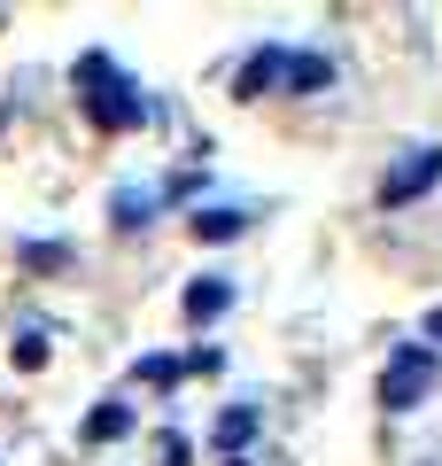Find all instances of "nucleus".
<instances>
[{
	"label": "nucleus",
	"mask_w": 442,
	"mask_h": 466,
	"mask_svg": "<svg viewBox=\"0 0 442 466\" xmlns=\"http://www.w3.org/2000/svg\"><path fill=\"white\" fill-rule=\"evenodd\" d=\"M195 233H210V241H226V233H241V210H202Z\"/></svg>",
	"instance_id": "6"
},
{
	"label": "nucleus",
	"mask_w": 442,
	"mask_h": 466,
	"mask_svg": "<svg viewBox=\"0 0 442 466\" xmlns=\"http://www.w3.org/2000/svg\"><path fill=\"white\" fill-rule=\"evenodd\" d=\"M427 334H435V342H442V311H435V319H427Z\"/></svg>",
	"instance_id": "7"
},
{
	"label": "nucleus",
	"mask_w": 442,
	"mask_h": 466,
	"mask_svg": "<svg viewBox=\"0 0 442 466\" xmlns=\"http://www.w3.org/2000/svg\"><path fill=\"white\" fill-rule=\"evenodd\" d=\"M427 389H435V350H404V358L380 373V404H388V412H411Z\"/></svg>",
	"instance_id": "2"
},
{
	"label": "nucleus",
	"mask_w": 442,
	"mask_h": 466,
	"mask_svg": "<svg viewBox=\"0 0 442 466\" xmlns=\"http://www.w3.org/2000/svg\"><path fill=\"white\" fill-rule=\"evenodd\" d=\"M85 86H101V94H85V109H94L101 125H109V133H125V125H140V116H147V101L132 94L125 78H109V63H101V55L85 63Z\"/></svg>",
	"instance_id": "1"
},
{
	"label": "nucleus",
	"mask_w": 442,
	"mask_h": 466,
	"mask_svg": "<svg viewBox=\"0 0 442 466\" xmlns=\"http://www.w3.org/2000/svg\"><path fill=\"white\" fill-rule=\"evenodd\" d=\"M226 303H233V288H226V280H210V288L195 280V288H186V319H217Z\"/></svg>",
	"instance_id": "5"
},
{
	"label": "nucleus",
	"mask_w": 442,
	"mask_h": 466,
	"mask_svg": "<svg viewBox=\"0 0 442 466\" xmlns=\"http://www.w3.org/2000/svg\"><path fill=\"white\" fill-rule=\"evenodd\" d=\"M435 179H442V148H411V164H396L388 179H380V202H388V210H396V202L427 195V187H435Z\"/></svg>",
	"instance_id": "3"
},
{
	"label": "nucleus",
	"mask_w": 442,
	"mask_h": 466,
	"mask_svg": "<svg viewBox=\"0 0 442 466\" xmlns=\"http://www.w3.org/2000/svg\"><path fill=\"white\" fill-rule=\"evenodd\" d=\"M272 86H287V47H264V55H248V63H241V101L272 94Z\"/></svg>",
	"instance_id": "4"
}]
</instances>
